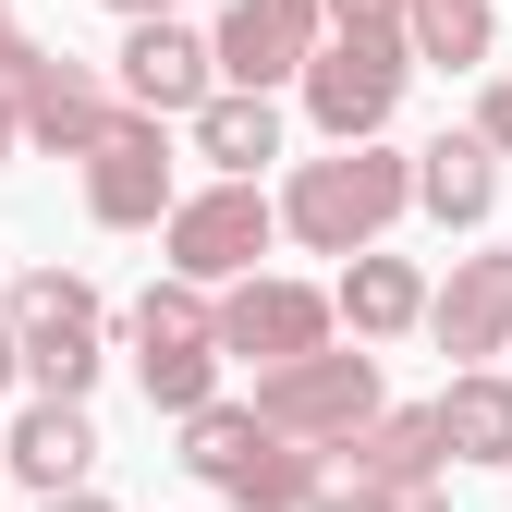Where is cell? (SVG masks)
I'll return each mask as SVG.
<instances>
[{
    "label": "cell",
    "mask_w": 512,
    "mask_h": 512,
    "mask_svg": "<svg viewBox=\"0 0 512 512\" xmlns=\"http://www.w3.org/2000/svg\"><path fill=\"white\" fill-rule=\"evenodd\" d=\"M135 378H147V403H159L171 427H183V415H196V403H220V354H147Z\"/></svg>",
    "instance_id": "22"
},
{
    "label": "cell",
    "mask_w": 512,
    "mask_h": 512,
    "mask_svg": "<svg viewBox=\"0 0 512 512\" xmlns=\"http://www.w3.org/2000/svg\"><path fill=\"white\" fill-rule=\"evenodd\" d=\"M488 49H500V0H415L403 13V61H427V74H476Z\"/></svg>",
    "instance_id": "18"
},
{
    "label": "cell",
    "mask_w": 512,
    "mask_h": 512,
    "mask_svg": "<svg viewBox=\"0 0 512 512\" xmlns=\"http://www.w3.org/2000/svg\"><path fill=\"white\" fill-rule=\"evenodd\" d=\"M208 330H220V366L244 354L256 378H269V366L330 354V293H317V281H281V269H256V281H232V293L208 305Z\"/></svg>",
    "instance_id": "6"
},
{
    "label": "cell",
    "mask_w": 512,
    "mask_h": 512,
    "mask_svg": "<svg viewBox=\"0 0 512 512\" xmlns=\"http://www.w3.org/2000/svg\"><path fill=\"white\" fill-rule=\"evenodd\" d=\"M269 208H281V232L305 256H366L378 232L415 208V159L403 147H330V159H305Z\"/></svg>",
    "instance_id": "1"
},
{
    "label": "cell",
    "mask_w": 512,
    "mask_h": 512,
    "mask_svg": "<svg viewBox=\"0 0 512 512\" xmlns=\"http://www.w3.org/2000/svg\"><path fill=\"white\" fill-rule=\"evenodd\" d=\"M0 281H13V269H0Z\"/></svg>",
    "instance_id": "31"
},
{
    "label": "cell",
    "mask_w": 512,
    "mask_h": 512,
    "mask_svg": "<svg viewBox=\"0 0 512 512\" xmlns=\"http://www.w3.org/2000/svg\"><path fill=\"white\" fill-rule=\"evenodd\" d=\"M293 86H305V122H317L330 147H378L391 110H403V86H415V61H403L391 25H330V37L305 49Z\"/></svg>",
    "instance_id": "3"
},
{
    "label": "cell",
    "mask_w": 512,
    "mask_h": 512,
    "mask_svg": "<svg viewBox=\"0 0 512 512\" xmlns=\"http://www.w3.org/2000/svg\"><path fill=\"white\" fill-rule=\"evenodd\" d=\"M110 13H122V25H159V13H171V0H110Z\"/></svg>",
    "instance_id": "27"
},
{
    "label": "cell",
    "mask_w": 512,
    "mask_h": 512,
    "mask_svg": "<svg viewBox=\"0 0 512 512\" xmlns=\"http://www.w3.org/2000/svg\"><path fill=\"white\" fill-rule=\"evenodd\" d=\"M0 159H13V110H0Z\"/></svg>",
    "instance_id": "29"
},
{
    "label": "cell",
    "mask_w": 512,
    "mask_h": 512,
    "mask_svg": "<svg viewBox=\"0 0 512 512\" xmlns=\"http://www.w3.org/2000/svg\"><path fill=\"white\" fill-rule=\"evenodd\" d=\"M317 488H330V452H305V439H256L220 476V500H244V512H317Z\"/></svg>",
    "instance_id": "19"
},
{
    "label": "cell",
    "mask_w": 512,
    "mask_h": 512,
    "mask_svg": "<svg viewBox=\"0 0 512 512\" xmlns=\"http://www.w3.org/2000/svg\"><path fill=\"white\" fill-rule=\"evenodd\" d=\"M317 37H330V13H317V0H232L220 37H208V74H220L232 98H281V86L305 74Z\"/></svg>",
    "instance_id": "7"
},
{
    "label": "cell",
    "mask_w": 512,
    "mask_h": 512,
    "mask_svg": "<svg viewBox=\"0 0 512 512\" xmlns=\"http://www.w3.org/2000/svg\"><path fill=\"white\" fill-rule=\"evenodd\" d=\"M37 512H110V500H98V488H61V500H37Z\"/></svg>",
    "instance_id": "26"
},
{
    "label": "cell",
    "mask_w": 512,
    "mask_h": 512,
    "mask_svg": "<svg viewBox=\"0 0 512 512\" xmlns=\"http://www.w3.org/2000/svg\"><path fill=\"white\" fill-rule=\"evenodd\" d=\"M256 439H269V427H256V403H196V415H183V464L220 488V476L256 452Z\"/></svg>",
    "instance_id": "21"
},
{
    "label": "cell",
    "mask_w": 512,
    "mask_h": 512,
    "mask_svg": "<svg viewBox=\"0 0 512 512\" xmlns=\"http://www.w3.org/2000/svg\"><path fill=\"white\" fill-rule=\"evenodd\" d=\"M122 330H135V366H147V354H220V330H208V293H196V281H147Z\"/></svg>",
    "instance_id": "20"
},
{
    "label": "cell",
    "mask_w": 512,
    "mask_h": 512,
    "mask_svg": "<svg viewBox=\"0 0 512 512\" xmlns=\"http://www.w3.org/2000/svg\"><path fill=\"white\" fill-rule=\"evenodd\" d=\"M86 464H98V427H86V403H25L13 427H0V476H13V488H37V500L86 488Z\"/></svg>",
    "instance_id": "14"
},
{
    "label": "cell",
    "mask_w": 512,
    "mask_h": 512,
    "mask_svg": "<svg viewBox=\"0 0 512 512\" xmlns=\"http://www.w3.org/2000/svg\"><path fill=\"white\" fill-rule=\"evenodd\" d=\"M0 391H13V330H0Z\"/></svg>",
    "instance_id": "28"
},
{
    "label": "cell",
    "mask_w": 512,
    "mask_h": 512,
    "mask_svg": "<svg viewBox=\"0 0 512 512\" xmlns=\"http://www.w3.org/2000/svg\"><path fill=\"white\" fill-rule=\"evenodd\" d=\"M0 488H13V476H0Z\"/></svg>",
    "instance_id": "32"
},
{
    "label": "cell",
    "mask_w": 512,
    "mask_h": 512,
    "mask_svg": "<svg viewBox=\"0 0 512 512\" xmlns=\"http://www.w3.org/2000/svg\"><path fill=\"white\" fill-rule=\"evenodd\" d=\"M427 415H439V452L452 464H512V378L500 366H452V391Z\"/></svg>",
    "instance_id": "16"
},
{
    "label": "cell",
    "mask_w": 512,
    "mask_h": 512,
    "mask_svg": "<svg viewBox=\"0 0 512 512\" xmlns=\"http://www.w3.org/2000/svg\"><path fill=\"white\" fill-rule=\"evenodd\" d=\"M476 147H488V159H512V86H488V98H476Z\"/></svg>",
    "instance_id": "23"
},
{
    "label": "cell",
    "mask_w": 512,
    "mask_h": 512,
    "mask_svg": "<svg viewBox=\"0 0 512 512\" xmlns=\"http://www.w3.org/2000/svg\"><path fill=\"white\" fill-rule=\"evenodd\" d=\"M330 330H354L366 354L378 342H403V330H427V281H415V256H342V281H330Z\"/></svg>",
    "instance_id": "13"
},
{
    "label": "cell",
    "mask_w": 512,
    "mask_h": 512,
    "mask_svg": "<svg viewBox=\"0 0 512 512\" xmlns=\"http://www.w3.org/2000/svg\"><path fill=\"white\" fill-rule=\"evenodd\" d=\"M317 13H330V25H391V37H403L415 0H317Z\"/></svg>",
    "instance_id": "24"
},
{
    "label": "cell",
    "mask_w": 512,
    "mask_h": 512,
    "mask_svg": "<svg viewBox=\"0 0 512 512\" xmlns=\"http://www.w3.org/2000/svg\"><path fill=\"white\" fill-rule=\"evenodd\" d=\"M86 220L98 232H159L171 220V122H135V110H122L110 135L86 147Z\"/></svg>",
    "instance_id": "8"
},
{
    "label": "cell",
    "mask_w": 512,
    "mask_h": 512,
    "mask_svg": "<svg viewBox=\"0 0 512 512\" xmlns=\"http://www.w3.org/2000/svg\"><path fill=\"white\" fill-rule=\"evenodd\" d=\"M110 98L135 110V122H196L208 98H220V74H208V37L196 25H135L122 37V61H110Z\"/></svg>",
    "instance_id": "9"
},
{
    "label": "cell",
    "mask_w": 512,
    "mask_h": 512,
    "mask_svg": "<svg viewBox=\"0 0 512 512\" xmlns=\"http://www.w3.org/2000/svg\"><path fill=\"white\" fill-rule=\"evenodd\" d=\"M415 159V208L439 220V232H476L488 208H500V159L476 147V135H439V147H403Z\"/></svg>",
    "instance_id": "15"
},
{
    "label": "cell",
    "mask_w": 512,
    "mask_h": 512,
    "mask_svg": "<svg viewBox=\"0 0 512 512\" xmlns=\"http://www.w3.org/2000/svg\"><path fill=\"white\" fill-rule=\"evenodd\" d=\"M0 49H13V0H0Z\"/></svg>",
    "instance_id": "30"
},
{
    "label": "cell",
    "mask_w": 512,
    "mask_h": 512,
    "mask_svg": "<svg viewBox=\"0 0 512 512\" xmlns=\"http://www.w3.org/2000/svg\"><path fill=\"white\" fill-rule=\"evenodd\" d=\"M159 244H171V281L232 293V281H256V256L281 244V208H269V183H208V196H171Z\"/></svg>",
    "instance_id": "5"
},
{
    "label": "cell",
    "mask_w": 512,
    "mask_h": 512,
    "mask_svg": "<svg viewBox=\"0 0 512 512\" xmlns=\"http://www.w3.org/2000/svg\"><path fill=\"white\" fill-rule=\"evenodd\" d=\"M13 293V378H37V403H86L98 391V366H110V305H98V281H74V269H25V281H0Z\"/></svg>",
    "instance_id": "2"
},
{
    "label": "cell",
    "mask_w": 512,
    "mask_h": 512,
    "mask_svg": "<svg viewBox=\"0 0 512 512\" xmlns=\"http://www.w3.org/2000/svg\"><path fill=\"white\" fill-rule=\"evenodd\" d=\"M366 415H378V354L366 342H330V354L256 378V427H269V439H305V452H342Z\"/></svg>",
    "instance_id": "4"
},
{
    "label": "cell",
    "mask_w": 512,
    "mask_h": 512,
    "mask_svg": "<svg viewBox=\"0 0 512 512\" xmlns=\"http://www.w3.org/2000/svg\"><path fill=\"white\" fill-rule=\"evenodd\" d=\"M342 464H354L342 488L378 500V488H439V464H452V452H439V415H427V403H378V415L342 439Z\"/></svg>",
    "instance_id": "12"
},
{
    "label": "cell",
    "mask_w": 512,
    "mask_h": 512,
    "mask_svg": "<svg viewBox=\"0 0 512 512\" xmlns=\"http://www.w3.org/2000/svg\"><path fill=\"white\" fill-rule=\"evenodd\" d=\"M110 122H122V98H110V74H98V61H61V49H37V74H25V98H13V147L86 159Z\"/></svg>",
    "instance_id": "10"
},
{
    "label": "cell",
    "mask_w": 512,
    "mask_h": 512,
    "mask_svg": "<svg viewBox=\"0 0 512 512\" xmlns=\"http://www.w3.org/2000/svg\"><path fill=\"white\" fill-rule=\"evenodd\" d=\"M427 330L452 366H488L512 354V256H452V281L427 293Z\"/></svg>",
    "instance_id": "11"
},
{
    "label": "cell",
    "mask_w": 512,
    "mask_h": 512,
    "mask_svg": "<svg viewBox=\"0 0 512 512\" xmlns=\"http://www.w3.org/2000/svg\"><path fill=\"white\" fill-rule=\"evenodd\" d=\"M183 135H196V159H208L220 183H256V171L281 159V98H232V86H220Z\"/></svg>",
    "instance_id": "17"
},
{
    "label": "cell",
    "mask_w": 512,
    "mask_h": 512,
    "mask_svg": "<svg viewBox=\"0 0 512 512\" xmlns=\"http://www.w3.org/2000/svg\"><path fill=\"white\" fill-rule=\"evenodd\" d=\"M354 512H452L439 488H378V500H354Z\"/></svg>",
    "instance_id": "25"
}]
</instances>
